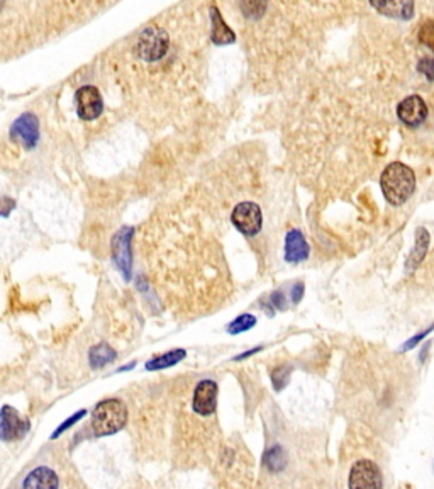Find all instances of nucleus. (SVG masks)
I'll return each mask as SVG.
<instances>
[{
  "instance_id": "nucleus-17",
  "label": "nucleus",
  "mask_w": 434,
  "mask_h": 489,
  "mask_svg": "<svg viewBox=\"0 0 434 489\" xmlns=\"http://www.w3.org/2000/svg\"><path fill=\"white\" fill-rule=\"evenodd\" d=\"M185 359V350H171L166 352V354L159 355V357H155L153 360L146 363L148 370H158V369H166V367L175 366L180 360Z\"/></svg>"
},
{
  "instance_id": "nucleus-4",
  "label": "nucleus",
  "mask_w": 434,
  "mask_h": 489,
  "mask_svg": "<svg viewBox=\"0 0 434 489\" xmlns=\"http://www.w3.org/2000/svg\"><path fill=\"white\" fill-rule=\"evenodd\" d=\"M231 221H233L236 230L241 231L243 234L253 237L263 226V214H261L258 204L245 200V203H239L234 207L233 214H231Z\"/></svg>"
},
{
  "instance_id": "nucleus-21",
  "label": "nucleus",
  "mask_w": 434,
  "mask_h": 489,
  "mask_svg": "<svg viewBox=\"0 0 434 489\" xmlns=\"http://www.w3.org/2000/svg\"><path fill=\"white\" fill-rule=\"evenodd\" d=\"M265 0H243L241 9L248 17H260L265 12Z\"/></svg>"
},
{
  "instance_id": "nucleus-24",
  "label": "nucleus",
  "mask_w": 434,
  "mask_h": 489,
  "mask_svg": "<svg viewBox=\"0 0 434 489\" xmlns=\"http://www.w3.org/2000/svg\"><path fill=\"white\" fill-rule=\"evenodd\" d=\"M417 68L422 75H426V77L429 78V80H434V58L421 60Z\"/></svg>"
},
{
  "instance_id": "nucleus-19",
  "label": "nucleus",
  "mask_w": 434,
  "mask_h": 489,
  "mask_svg": "<svg viewBox=\"0 0 434 489\" xmlns=\"http://www.w3.org/2000/svg\"><path fill=\"white\" fill-rule=\"evenodd\" d=\"M263 462H265L266 467H268L272 472H280L281 469L287 465L288 458H287V454H285V450L281 449V447H272V449H268L265 452Z\"/></svg>"
},
{
  "instance_id": "nucleus-26",
  "label": "nucleus",
  "mask_w": 434,
  "mask_h": 489,
  "mask_svg": "<svg viewBox=\"0 0 434 489\" xmlns=\"http://www.w3.org/2000/svg\"><path fill=\"white\" fill-rule=\"evenodd\" d=\"M434 328V326H431V328H429L428 329V332H422V333H419V335L417 336H414V338H410L409 340V342H407L406 345H403V350H409V348H413L414 347V345H417L419 342H421V340L422 338H424V336H428V333L429 332H431V329Z\"/></svg>"
},
{
  "instance_id": "nucleus-11",
  "label": "nucleus",
  "mask_w": 434,
  "mask_h": 489,
  "mask_svg": "<svg viewBox=\"0 0 434 489\" xmlns=\"http://www.w3.org/2000/svg\"><path fill=\"white\" fill-rule=\"evenodd\" d=\"M131 238L132 230L124 228L114 237L112 240V257L119 271H123L124 277H131Z\"/></svg>"
},
{
  "instance_id": "nucleus-18",
  "label": "nucleus",
  "mask_w": 434,
  "mask_h": 489,
  "mask_svg": "<svg viewBox=\"0 0 434 489\" xmlns=\"http://www.w3.org/2000/svg\"><path fill=\"white\" fill-rule=\"evenodd\" d=\"M114 359H116V352L105 343L97 345V347H94L92 350H90V366H92L94 369H101V367L107 366Z\"/></svg>"
},
{
  "instance_id": "nucleus-9",
  "label": "nucleus",
  "mask_w": 434,
  "mask_h": 489,
  "mask_svg": "<svg viewBox=\"0 0 434 489\" xmlns=\"http://www.w3.org/2000/svg\"><path fill=\"white\" fill-rule=\"evenodd\" d=\"M77 109L78 116L83 121L97 119L104 111V101L101 92L92 85H85L77 92Z\"/></svg>"
},
{
  "instance_id": "nucleus-15",
  "label": "nucleus",
  "mask_w": 434,
  "mask_h": 489,
  "mask_svg": "<svg viewBox=\"0 0 434 489\" xmlns=\"http://www.w3.org/2000/svg\"><path fill=\"white\" fill-rule=\"evenodd\" d=\"M211 19H212V33H211L212 41H214L216 44L233 43V41L236 40L234 33L227 28V24L224 22V19L220 17L217 7H212L211 9Z\"/></svg>"
},
{
  "instance_id": "nucleus-13",
  "label": "nucleus",
  "mask_w": 434,
  "mask_h": 489,
  "mask_svg": "<svg viewBox=\"0 0 434 489\" xmlns=\"http://www.w3.org/2000/svg\"><path fill=\"white\" fill-rule=\"evenodd\" d=\"M309 255V246H307L306 238L299 230L288 231L287 238H285V259L288 261H302Z\"/></svg>"
},
{
  "instance_id": "nucleus-10",
  "label": "nucleus",
  "mask_w": 434,
  "mask_h": 489,
  "mask_svg": "<svg viewBox=\"0 0 434 489\" xmlns=\"http://www.w3.org/2000/svg\"><path fill=\"white\" fill-rule=\"evenodd\" d=\"M397 116L406 126L416 128L424 123L426 117H428V105H426L421 96H409L399 104Z\"/></svg>"
},
{
  "instance_id": "nucleus-16",
  "label": "nucleus",
  "mask_w": 434,
  "mask_h": 489,
  "mask_svg": "<svg viewBox=\"0 0 434 489\" xmlns=\"http://www.w3.org/2000/svg\"><path fill=\"white\" fill-rule=\"evenodd\" d=\"M428 245H429V233L424 228H419L416 233V252H413L409 261H407V268L413 271L416 268L419 264H421L422 259L428 253Z\"/></svg>"
},
{
  "instance_id": "nucleus-6",
  "label": "nucleus",
  "mask_w": 434,
  "mask_h": 489,
  "mask_svg": "<svg viewBox=\"0 0 434 489\" xmlns=\"http://www.w3.org/2000/svg\"><path fill=\"white\" fill-rule=\"evenodd\" d=\"M31 424L26 418H22L17 409L10 406H3L0 411V438L7 442L19 440L24 435H28Z\"/></svg>"
},
{
  "instance_id": "nucleus-7",
  "label": "nucleus",
  "mask_w": 434,
  "mask_h": 489,
  "mask_svg": "<svg viewBox=\"0 0 434 489\" xmlns=\"http://www.w3.org/2000/svg\"><path fill=\"white\" fill-rule=\"evenodd\" d=\"M217 408V384L211 379H204L193 389L192 409L199 416H211Z\"/></svg>"
},
{
  "instance_id": "nucleus-20",
  "label": "nucleus",
  "mask_w": 434,
  "mask_h": 489,
  "mask_svg": "<svg viewBox=\"0 0 434 489\" xmlns=\"http://www.w3.org/2000/svg\"><path fill=\"white\" fill-rule=\"evenodd\" d=\"M254 323H257V318L251 316V314H243V316H239L238 320H234L233 323L227 326V332H229L231 335L248 332L250 328H253Z\"/></svg>"
},
{
  "instance_id": "nucleus-3",
  "label": "nucleus",
  "mask_w": 434,
  "mask_h": 489,
  "mask_svg": "<svg viewBox=\"0 0 434 489\" xmlns=\"http://www.w3.org/2000/svg\"><path fill=\"white\" fill-rule=\"evenodd\" d=\"M168 46V34L158 26H150L141 33L138 43H136V55L144 62H158L166 55Z\"/></svg>"
},
{
  "instance_id": "nucleus-23",
  "label": "nucleus",
  "mask_w": 434,
  "mask_h": 489,
  "mask_svg": "<svg viewBox=\"0 0 434 489\" xmlns=\"http://www.w3.org/2000/svg\"><path fill=\"white\" fill-rule=\"evenodd\" d=\"M87 415V411H85V409H82V411H77V413H75V415L73 416H71V418H68L67 420V422H64L63 424H62V427H60L58 428V430H56L55 431V434H53L51 435V438H56V437H58V435L60 434H63V431L64 430H67V428H70L71 427V424H75V423H77L78 422V420H82L83 418V416H85Z\"/></svg>"
},
{
  "instance_id": "nucleus-14",
  "label": "nucleus",
  "mask_w": 434,
  "mask_h": 489,
  "mask_svg": "<svg viewBox=\"0 0 434 489\" xmlns=\"http://www.w3.org/2000/svg\"><path fill=\"white\" fill-rule=\"evenodd\" d=\"M24 488H56L58 486V477L48 467H37L29 474L22 483Z\"/></svg>"
},
{
  "instance_id": "nucleus-1",
  "label": "nucleus",
  "mask_w": 434,
  "mask_h": 489,
  "mask_svg": "<svg viewBox=\"0 0 434 489\" xmlns=\"http://www.w3.org/2000/svg\"><path fill=\"white\" fill-rule=\"evenodd\" d=\"M380 185L385 199L394 206H402L416 191V175L410 166L401 162H392L380 177Z\"/></svg>"
},
{
  "instance_id": "nucleus-22",
  "label": "nucleus",
  "mask_w": 434,
  "mask_h": 489,
  "mask_svg": "<svg viewBox=\"0 0 434 489\" xmlns=\"http://www.w3.org/2000/svg\"><path fill=\"white\" fill-rule=\"evenodd\" d=\"M419 41L434 51V22L428 21L419 29Z\"/></svg>"
},
{
  "instance_id": "nucleus-12",
  "label": "nucleus",
  "mask_w": 434,
  "mask_h": 489,
  "mask_svg": "<svg viewBox=\"0 0 434 489\" xmlns=\"http://www.w3.org/2000/svg\"><path fill=\"white\" fill-rule=\"evenodd\" d=\"M370 3L385 17L409 21L414 16V0H370Z\"/></svg>"
},
{
  "instance_id": "nucleus-5",
  "label": "nucleus",
  "mask_w": 434,
  "mask_h": 489,
  "mask_svg": "<svg viewBox=\"0 0 434 489\" xmlns=\"http://www.w3.org/2000/svg\"><path fill=\"white\" fill-rule=\"evenodd\" d=\"M348 486L351 489H363V488H382V472L379 465L373 461L363 458V461L355 462L349 472Z\"/></svg>"
},
{
  "instance_id": "nucleus-28",
  "label": "nucleus",
  "mask_w": 434,
  "mask_h": 489,
  "mask_svg": "<svg viewBox=\"0 0 434 489\" xmlns=\"http://www.w3.org/2000/svg\"><path fill=\"white\" fill-rule=\"evenodd\" d=\"M3 3H6V0H0V10H2V7H3Z\"/></svg>"
},
{
  "instance_id": "nucleus-25",
  "label": "nucleus",
  "mask_w": 434,
  "mask_h": 489,
  "mask_svg": "<svg viewBox=\"0 0 434 489\" xmlns=\"http://www.w3.org/2000/svg\"><path fill=\"white\" fill-rule=\"evenodd\" d=\"M14 209V200L12 199H2L0 200V216H9L10 211Z\"/></svg>"
},
{
  "instance_id": "nucleus-8",
  "label": "nucleus",
  "mask_w": 434,
  "mask_h": 489,
  "mask_svg": "<svg viewBox=\"0 0 434 489\" xmlns=\"http://www.w3.org/2000/svg\"><path fill=\"white\" fill-rule=\"evenodd\" d=\"M10 138L21 143L26 150H33L37 145V139H40V123H37V117L31 114V112L17 117L16 123L10 128Z\"/></svg>"
},
{
  "instance_id": "nucleus-27",
  "label": "nucleus",
  "mask_w": 434,
  "mask_h": 489,
  "mask_svg": "<svg viewBox=\"0 0 434 489\" xmlns=\"http://www.w3.org/2000/svg\"><path fill=\"white\" fill-rule=\"evenodd\" d=\"M302 293H304V286L302 284H297L294 291H292V299H294V302H299L300 299H302Z\"/></svg>"
},
{
  "instance_id": "nucleus-2",
  "label": "nucleus",
  "mask_w": 434,
  "mask_h": 489,
  "mask_svg": "<svg viewBox=\"0 0 434 489\" xmlns=\"http://www.w3.org/2000/svg\"><path fill=\"white\" fill-rule=\"evenodd\" d=\"M128 422V409L119 400H105L97 404L92 413L94 434L98 437L114 435Z\"/></svg>"
}]
</instances>
